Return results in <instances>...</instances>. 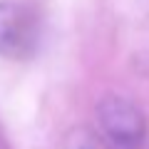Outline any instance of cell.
<instances>
[{
	"label": "cell",
	"mask_w": 149,
	"mask_h": 149,
	"mask_svg": "<svg viewBox=\"0 0 149 149\" xmlns=\"http://www.w3.org/2000/svg\"><path fill=\"white\" fill-rule=\"evenodd\" d=\"M65 149H112V147L104 139H100L95 132H90V129H74L67 137Z\"/></svg>",
	"instance_id": "3957f363"
},
{
	"label": "cell",
	"mask_w": 149,
	"mask_h": 149,
	"mask_svg": "<svg viewBox=\"0 0 149 149\" xmlns=\"http://www.w3.org/2000/svg\"><path fill=\"white\" fill-rule=\"evenodd\" d=\"M97 119L107 142L114 149H139L147 134V122L132 100L107 95L97 102Z\"/></svg>",
	"instance_id": "6da1fadb"
},
{
	"label": "cell",
	"mask_w": 149,
	"mask_h": 149,
	"mask_svg": "<svg viewBox=\"0 0 149 149\" xmlns=\"http://www.w3.org/2000/svg\"><path fill=\"white\" fill-rule=\"evenodd\" d=\"M40 22L17 0H0V57L25 60L37 50Z\"/></svg>",
	"instance_id": "7a4b0ae2"
}]
</instances>
